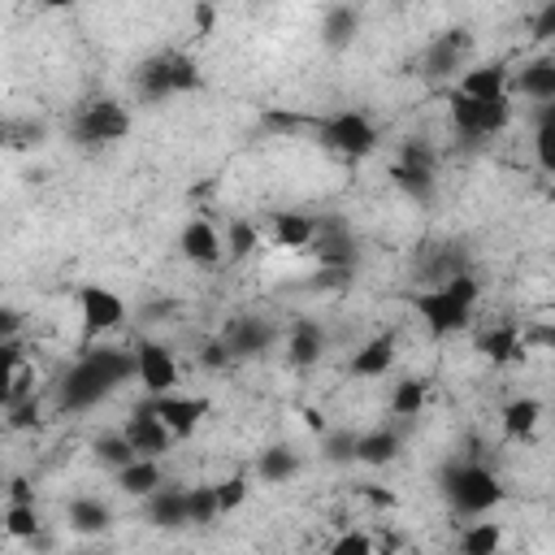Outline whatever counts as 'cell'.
<instances>
[{
	"label": "cell",
	"mask_w": 555,
	"mask_h": 555,
	"mask_svg": "<svg viewBox=\"0 0 555 555\" xmlns=\"http://www.w3.org/2000/svg\"><path fill=\"white\" fill-rule=\"evenodd\" d=\"M130 377H139L134 351H126V347H87L78 356V364L61 382V408L65 412H82V408L100 403L104 395H113Z\"/></svg>",
	"instance_id": "obj_1"
},
{
	"label": "cell",
	"mask_w": 555,
	"mask_h": 555,
	"mask_svg": "<svg viewBox=\"0 0 555 555\" xmlns=\"http://www.w3.org/2000/svg\"><path fill=\"white\" fill-rule=\"evenodd\" d=\"M477 295H481V291H477V278H473V273H460V278H451L447 286L421 291V295L412 299V308L421 312V321L429 325L434 338H447V334H455V330L468 325Z\"/></svg>",
	"instance_id": "obj_2"
},
{
	"label": "cell",
	"mask_w": 555,
	"mask_h": 555,
	"mask_svg": "<svg viewBox=\"0 0 555 555\" xmlns=\"http://www.w3.org/2000/svg\"><path fill=\"white\" fill-rule=\"evenodd\" d=\"M442 486H447V499H451V507H455L460 516H486L490 507L503 503L499 477H494L486 464H477V460L451 464V468L442 473Z\"/></svg>",
	"instance_id": "obj_3"
},
{
	"label": "cell",
	"mask_w": 555,
	"mask_h": 555,
	"mask_svg": "<svg viewBox=\"0 0 555 555\" xmlns=\"http://www.w3.org/2000/svg\"><path fill=\"white\" fill-rule=\"evenodd\" d=\"M204 78H199V65L186 56V52H160V56H147L134 74V91L156 104V100H169V95H182V91H195Z\"/></svg>",
	"instance_id": "obj_4"
},
{
	"label": "cell",
	"mask_w": 555,
	"mask_h": 555,
	"mask_svg": "<svg viewBox=\"0 0 555 555\" xmlns=\"http://www.w3.org/2000/svg\"><path fill=\"white\" fill-rule=\"evenodd\" d=\"M512 121V95H499V100H468L460 91H451V126L464 143H477V139H490L499 134L503 126Z\"/></svg>",
	"instance_id": "obj_5"
},
{
	"label": "cell",
	"mask_w": 555,
	"mask_h": 555,
	"mask_svg": "<svg viewBox=\"0 0 555 555\" xmlns=\"http://www.w3.org/2000/svg\"><path fill=\"white\" fill-rule=\"evenodd\" d=\"M69 134L78 147H104V143H117L130 134V113L117 104V100H87L74 121H69Z\"/></svg>",
	"instance_id": "obj_6"
},
{
	"label": "cell",
	"mask_w": 555,
	"mask_h": 555,
	"mask_svg": "<svg viewBox=\"0 0 555 555\" xmlns=\"http://www.w3.org/2000/svg\"><path fill=\"white\" fill-rule=\"evenodd\" d=\"M317 134H321V143L330 152H338L347 160H360V156H369L377 147V130H373V121L364 113H334V117L317 121Z\"/></svg>",
	"instance_id": "obj_7"
},
{
	"label": "cell",
	"mask_w": 555,
	"mask_h": 555,
	"mask_svg": "<svg viewBox=\"0 0 555 555\" xmlns=\"http://www.w3.org/2000/svg\"><path fill=\"white\" fill-rule=\"evenodd\" d=\"M78 312H82V338H100L104 330H117L126 321V299L108 286H82L78 291Z\"/></svg>",
	"instance_id": "obj_8"
},
{
	"label": "cell",
	"mask_w": 555,
	"mask_h": 555,
	"mask_svg": "<svg viewBox=\"0 0 555 555\" xmlns=\"http://www.w3.org/2000/svg\"><path fill=\"white\" fill-rule=\"evenodd\" d=\"M147 408L165 421V429L173 434V438H191L195 429H199V421L212 412V403L204 399V395H160V399H147Z\"/></svg>",
	"instance_id": "obj_9"
},
{
	"label": "cell",
	"mask_w": 555,
	"mask_h": 555,
	"mask_svg": "<svg viewBox=\"0 0 555 555\" xmlns=\"http://www.w3.org/2000/svg\"><path fill=\"white\" fill-rule=\"evenodd\" d=\"M134 360H139V382H143V390H147L152 399L178 390V360H173L169 347H160V343H139V347H134Z\"/></svg>",
	"instance_id": "obj_10"
},
{
	"label": "cell",
	"mask_w": 555,
	"mask_h": 555,
	"mask_svg": "<svg viewBox=\"0 0 555 555\" xmlns=\"http://www.w3.org/2000/svg\"><path fill=\"white\" fill-rule=\"evenodd\" d=\"M312 251H317L321 269H351V260H356V243H351L347 221H338V217H317Z\"/></svg>",
	"instance_id": "obj_11"
},
{
	"label": "cell",
	"mask_w": 555,
	"mask_h": 555,
	"mask_svg": "<svg viewBox=\"0 0 555 555\" xmlns=\"http://www.w3.org/2000/svg\"><path fill=\"white\" fill-rule=\"evenodd\" d=\"M468 52H473V35H468L464 26L442 30V35L429 43V52H425V78H451V74L464 65Z\"/></svg>",
	"instance_id": "obj_12"
},
{
	"label": "cell",
	"mask_w": 555,
	"mask_h": 555,
	"mask_svg": "<svg viewBox=\"0 0 555 555\" xmlns=\"http://www.w3.org/2000/svg\"><path fill=\"white\" fill-rule=\"evenodd\" d=\"M126 438H130V447L139 451V460H156V455H165L169 451V442H173V434L165 429V421L143 403V408H134V416L126 421V429H121Z\"/></svg>",
	"instance_id": "obj_13"
},
{
	"label": "cell",
	"mask_w": 555,
	"mask_h": 555,
	"mask_svg": "<svg viewBox=\"0 0 555 555\" xmlns=\"http://www.w3.org/2000/svg\"><path fill=\"white\" fill-rule=\"evenodd\" d=\"M178 247H182V256H186L191 264H204V269H212V264L225 256V238H221L217 225L204 221V217H199V221H186Z\"/></svg>",
	"instance_id": "obj_14"
},
{
	"label": "cell",
	"mask_w": 555,
	"mask_h": 555,
	"mask_svg": "<svg viewBox=\"0 0 555 555\" xmlns=\"http://www.w3.org/2000/svg\"><path fill=\"white\" fill-rule=\"evenodd\" d=\"M221 343L230 347V356H260L264 347H273V325L264 317H238V321H230Z\"/></svg>",
	"instance_id": "obj_15"
},
{
	"label": "cell",
	"mask_w": 555,
	"mask_h": 555,
	"mask_svg": "<svg viewBox=\"0 0 555 555\" xmlns=\"http://www.w3.org/2000/svg\"><path fill=\"white\" fill-rule=\"evenodd\" d=\"M147 525H156V529H182V525H191V516H186V490L182 486H160L156 494H147Z\"/></svg>",
	"instance_id": "obj_16"
},
{
	"label": "cell",
	"mask_w": 555,
	"mask_h": 555,
	"mask_svg": "<svg viewBox=\"0 0 555 555\" xmlns=\"http://www.w3.org/2000/svg\"><path fill=\"white\" fill-rule=\"evenodd\" d=\"M460 273H468V251H464L460 243H438L434 256L421 260V278L434 282V286H447V282L460 278Z\"/></svg>",
	"instance_id": "obj_17"
},
{
	"label": "cell",
	"mask_w": 555,
	"mask_h": 555,
	"mask_svg": "<svg viewBox=\"0 0 555 555\" xmlns=\"http://www.w3.org/2000/svg\"><path fill=\"white\" fill-rule=\"evenodd\" d=\"M321 351H325V334H321V325L317 321H295L291 325V338H286V360L295 364V369H312L317 360H321Z\"/></svg>",
	"instance_id": "obj_18"
},
{
	"label": "cell",
	"mask_w": 555,
	"mask_h": 555,
	"mask_svg": "<svg viewBox=\"0 0 555 555\" xmlns=\"http://www.w3.org/2000/svg\"><path fill=\"white\" fill-rule=\"evenodd\" d=\"M395 360V334H377L369 338L364 347H356V356L347 360V373L351 377H382Z\"/></svg>",
	"instance_id": "obj_19"
},
{
	"label": "cell",
	"mask_w": 555,
	"mask_h": 555,
	"mask_svg": "<svg viewBox=\"0 0 555 555\" xmlns=\"http://www.w3.org/2000/svg\"><path fill=\"white\" fill-rule=\"evenodd\" d=\"M455 91L468 95V100H499V95H507V65H499V61L477 65V69H468L460 78Z\"/></svg>",
	"instance_id": "obj_20"
},
{
	"label": "cell",
	"mask_w": 555,
	"mask_h": 555,
	"mask_svg": "<svg viewBox=\"0 0 555 555\" xmlns=\"http://www.w3.org/2000/svg\"><path fill=\"white\" fill-rule=\"evenodd\" d=\"M269 230H273V243L278 247H312V238H317V217H308V212H273L269 217Z\"/></svg>",
	"instance_id": "obj_21"
},
{
	"label": "cell",
	"mask_w": 555,
	"mask_h": 555,
	"mask_svg": "<svg viewBox=\"0 0 555 555\" xmlns=\"http://www.w3.org/2000/svg\"><path fill=\"white\" fill-rule=\"evenodd\" d=\"M516 91L538 100V104H555V56H538L516 74Z\"/></svg>",
	"instance_id": "obj_22"
},
{
	"label": "cell",
	"mask_w": 555,
	"mask_h": 555,
	"mask_svg": "<svg viewBox=\"0 0 555 555\" xmlns=\"http://www.w3.org/2000/svg\"><path fill=\"white\" fill-rule=\"evenodd\" d=\"M477 351H481L490 364H512V360L525 351V343H520V330H516V325H490V330L477 338Z\"/></svg>",
	"instance_id": "obj_23"
},
{
	"label": "cell",
	"mask_w": 555,
	"mask_h": 555,
	"mask_svg": "<svg viewBox=\"0 0 555 555\" xmlns=\"http://www.w3.org/2000/svg\"><path fill=\"white\" fill-rule=\"evenodd\" d=\"M356 30H360V13L356 9H347V4H334V9H325V17H321V39H325V48H347L351 39H356Z\"/></svg>",
	"instance_id": "obj_24"
},
{
	"label": "cell",
	"mask_w": 555,
	"mask_h": 555,
	"mask_svg": "<svg viewBox=\"0 0 555 555\" xmlns=\"http://www.w3.org/2000/svg\"><path fill=\"white\" fill-rule=\"evenodd\" d=\"M399 447H403V442H399L395 429H373V434H360V442H356V460L382 468V464L399 460Z\"/></svg>",
	"instance_id": "obj_25"
},
{
	"label": "cell",
	"mask_w": 555,
	"mask_h": 555,
	"mask_svg": "<svg viewBox=\"0 0 555 555\" xmlns=\"http://www.w3.org/2000/svg\"><path fill=\"white\" fill-rule=\"evenodd\" d=\"M65 516H69L74 533H104L113 525V507L104 499H74Z\"/></svg>",
	"instance_id": "obj_26"
},
{
	"label": "cell",
	"mask_w": 555,
	"mask_h": 555,
	"mask_svg": "<svg viewBox=\"0 0 555 555\" xmlns=\"http://www.w3.org/2000/svg\"><path fill=\"white\" fill-rule=\"evenodd\" d=\"M538 421H542V403H538V399L520 395V399L503 403V434H507V438H529V434L538 429Z\"/></svg>",
	"instance_id": "obj_27"
},
{
	"label": "cell",
	"mask_w": 555,
	"mask_h": 555,
	"mask_svg": "<svg viewBox=\"0 0 555 555\" xmlns=\"http://www.w3.org/2000/svg\"><path fill=\"white\" fill-rule=\"evenodd\" d=\"M256 473H260L269 486H282V481H291V477L299 473V451H295V447H286V442H278V447H269V451L260 455Z\"/></svg>",
	"instance_id": "obj_28"
},
{
	"label": "cell",
	"mask_w": 555,
	"mask_h": 555,
	"mask_svg": "<svg viewBox=\"0 0 555 555\" xmlns=\"http://www.w3.org/2000/svg\"><path fill=\"white\" fill-rule=\"evenodd\" d=\"M117 486H121L126 494H134V499H147V494L160 490V464H156V460H134L130 468L117 473Z\"/></svg>",
	"instance_id": "obj_29"
},
{
	"label": "cell",
	"mask_w": 555,
	"mask_h": 555,
	"mask_svg": "<svg viewBox=\"0 0 555 555\" xmlns=\"http://www.w3.org/2000/svg\"><path fill=\"white\" fill-rule=\"evenodd\" d=\"M499 542H503L499 520H477V525L464 529V538H460V555H499Z\"/></svg>",
	"instance_id": "obj_30"
},
{
	"label": "cell",
	"mask_w": 555,
	"mask_h": 555,
	"mask_svg": "<svg viewBox=\"0 0 555 555\" xmlns=\"http://www.w3.org/2000/svg\"><path fill=\"white\" fill-rule=\"evenodd\" d=\"M95 460L121 473V468H130V464L139 460V451L130 447V438H126V434H104V438H95Z\"/></svg>",
	"instance_id": "obj_31"
},
{
	"label": "cell",
	"mask_w": 555,
	"mask_h": 555,
	"mask_svg": "<svg viewBox=\"0 0 555 555\" xmlns=\"http://www.w3.org/2000/svg\"><path fill=\"white\" fill-rule=\"evenodd\" d=\"M421 408H425V382H421V377H403V382H395L390 412L412 421V416H421Z\"/></svg>",
	"instance_id": "obj_32"
},
{
	"label": "cell",
	"mask_w": 555,
	"mask_h": 555,
	"mask_svg": "<svg viewBox=\"0 0 555 555\" xmlns=\"http://www.w3.org/2000/svg\"><path fill=\"white\" fill-rule=\"evenodd\" d=\"M186 516H191V525H212L221 516L217 486H191L186 490Z\"/></svg>",
	"instance_id": "obj_33"
},
{
	"label": "cell",
	"mask_w": 555,
	"mask_h": 555,
	"mask_svg": "<svg viewBox=\"0 0 555 555\" xmlns=\"http://www.w3.org/2000/svg\"><path fill=\"white\" fill-rule=\"evenodd\" d=\"M390 178H395V186H399L408 199H416V204H429V199H434V173H416V169L390 165Z\"/></svg>",
	"instance_id": "obj_34"
},
{
	"label": "cell",
	"mask_w": 555,
	"mask_h": 555,
	"mask_svg": "<svg viewBox=\"0 0 555 555\" xmlns=\"http://www.w3.org/2000/svg\"><path fill=\"white\" fill-rule=\"evenodd\" d=\"M4 529H9V538L35 542L39 538V512H35V503H9L4 507Z\"/></svg>",
	"instance_id": "obj_35"
},
{
	"label": "cell",
	"mask_w": 555,
	"mask_h": 555,
	"mask_svg": "<svg viewBox=\"0 0 555 555\" xmlns=\"http://www.w3.org/2000/svg\"><path fill=\"white\" fill-rule=\"evenodd\" d=\"M395 165L416 169V173H434V147H429L425 139H403V147H399V160H395Z\"/></svg>",
	"instance_id": "obj_36"
},
{
	"label": "cell",
	"mask_w": 555,
	"mask_h": 555,
	"mask_svg": "<svg viewBox=\"0 0 555 555\" xmlns=\"http://www.w3.org/2000/svg\"><path fill=\"white\" fill-rule=\"evenodd\" d=\"M26 399H35V369H13V373H4V408H13V403H26Z\"/></svg>",
	"instance_id": "obj_37"
},
{
	"label": "cell",
	"mask_w": 555,
	"mask_h": 555,
	"mask_svg": "<svg viewBox=\"0 0 555 555\" xmlns=\"http://www.w3.org/2000/svg\"><path fill=\"white\" fill-rule=\"evenodd\" d=\"M256 243H260V234H256V225H251V221H230V234H225V251H230L234 260L251 256V251H256Z\"/></svg>",
	"instance_id": "obj_38"
},
{
	"label": "cell",
	"mask_w": 555,
	"mask_h": 555,
	"mask_svg": "<svg viewBox=\"0 0 555 555\" xmlns=\"http://www.w3.org/2000/svg\"><path fill=\"white\" fill-rule=\"evenodd\" d=\"M356 434H347V429H338V434H325L321 438V455L330 460V464H343V460H356Z\"/></svg>",
	"instance_id": "obj_39"
},
{
	"label": "cell",
	"mask_w": 555,
	"mask_h": 555,
	"mask_svg": "<svg viewBox=\"0 0 555 555\" xmlns=\"http://www.w3.org/2000/svg\"><path fill=\"white\" fill-rule=\"evenodd\" d=\"M330 555H373V538L360 533V529H347V533H338V542L330 546Z\"/></svg>",
	"instance_id": "obj_40"
},
{
	"label": "cell",
	"mask_w": 555,
	"mask_h": 555,
	"mask_svg": "<svg viewBox=\"0 0 555 555\" xmlns=\"http://www.w3.org/2000/svg\"><path fill=\"white\" fill-rule=\"evenodd\" d=\"M217 499H221V516L234 512V507L247 499V477H225V481L217 486Z\"/></svg>",
	"instance_id": "obj_41"
},
{
	"label": "cell",
	"mask_w": 555,
	"mask_h": 555,
	"mask_svg": "<svg viewBox=\"0 0 555 555\" xmlns=\"http://www.w3.org/2000/svg\"><path fill=\"white\" fill-rule=\"evenodd\" d=\"M533 156L542 173H555V130H533Z\"/></svg>",
	"instance_id": "obj_42"
},
{
	"label": "cell",
	"mask_w": 555,
	"mask_h": 555,
	"mask_svg": "<svg viewBox=\"0 0 555 555\" xmlns=\"http://www.w3.org/2000/svg\"><path fill=\"white\" fill-rule=\"evenodd\" d=\"M4 412H9V429H30V425H39V403H35V399L13 403V408H4Z\"/></svg>",
	"instance_id": "obj_43"
},
{
	"label": "cell",
	"mask_w": 555,
	"mask_h": 555,
	"mask_svg": "<svg viewBox=\"0 0 555 555\" xmlns=\"http://www.w3.org/2000/svg\"><path fill=\"white\" fill-rule=\"evenodd\" d=\"M520 343H525V347H546V351H555V325H529V330L520 334Z\"/></svg>",
	"instance_id": "obj_44"
},
{
	"label": "cell",
	"mask_w": 555,
	"mask_h": 555,
	"mask_svg": "<svg viewBox=\"0 0 555 555\" xmlns=\"http://www.w3.org/2000/svg\"><path fill=\"white\" fill-rule=\"evenodd\" d=\"M533 35H538V39H555V0L533 13Z\"/></svg>",
	"instance_id": "obj_45"
},
{
	"label": "cell",
	"mask_w": 555,
	"mask_h": 555,
	"mask_svg": "<svg viewBox=\"0 0 555 555\" xmlns=\"http://www.w3.org/2000/svg\"><path fill=\"white\" fill-rule=\"evenodd\" d=\"M199 360H204L208 369H221V364H225V360H234V356H230V347H225V343L217 338V343H208V347L199 351Z\"/></svg>",
	"instance_id": "obj_46"
},
{
	"label": "cell",
	"mask_w": 555,
	"mask_h": 555,
	"mask_svg": "<svg viewBox=\"0 0 555 555\" xmlns=\"http://www.w3.org/2000/svg\"><path fill=\"white\" fill-rule=\"evenodd\" d=\"M191 13H195V26H199V35H212V26H217V9H212V4H195Z\"/></svg>",
	"instance_id": "obj_47"
},
{
	"label": "cell",
	"mask_w": 555,
	"mask_h": 555,
	"mask_svg": "<svg viewBox=\"0 0 555 555\" xmlns=\"http://www.w3.org/2000/svg\"><path fill=\"white\" fill-rule=\"evenodd\" d=\"M17 325H22V317H17V308H4V312H0V343H9V338H17Z\"/></svg>",
	"instance_id": "obj_48"
},
{
	"label": "cell",
	"mask_w": 555,
	"mask_h": 555,
	"mask_svg": "<svg viewBox=\"0 0 555 555\" xmlns=\"http://www.w3.org/2000/svg\"><path fill=\"white\" fill-rule=\"evenodd\" d=\"M9 503H35V499H30V486H26L22 477L9 481Z\"/></svg>",
	"instance_id": "obj_49"
},
{
	"label": "cell",
	"mask_w": 555,
	"mask_h": 555,
	"mask_svg": "<svg viewBox=\"0 0 555 555\" xmlns=\"http://www.w3.org/2000/svg\"><path fill=\"white\" fill-rule=\"evenodd\" d=\"M533 126H538V130H555V104H538Z\"/></svg>",
	"instance_id": "obj_50"
},
{
	"label": "cell",
	"mask_w": 555,
	"mask_h": 555,
	"mask_svg": "<svg viewBox=\"0 0 555 555\" xmlns=\"http://www.w3.org/2000/svg\"><path fill=\"white\" fill-rule=\"evenodd\" d=\"M304 421H308V429H317V434H325V421H321V412H312V408H308V412H304Z\"/></svg>",
	"instance_id": "obj_51"
}]
</instances>
